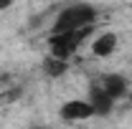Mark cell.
Segmentation results:
<instances>
[{"label":"cell","mask_w":132,"mask_h":129,"mask_svg":"<svg viewBox=\"0 0 132 129\" xmlns=\"http://www.w3.org/2000/svg\"><path fill=\"white\" fill-rule=\"evenodd\" d=\"M114 48H117V35H114V33H102L97 41L92 43V51H94V56H99V58L112 56Z\"/></svg>","instance_id":"cell-3"},{"label":"cell","mask_w":132,"mask_h":129,"mask_svg":"<svg viewBox=\"0 0 132 129\" xmlns=\"http://www.w3.org/2000/svg\"><path fill=\"white\" fill-rule=\"evenodd\" d=\"M102 89H104V91H107V94H109V96L117 101V99L125 94V89H127V81L122 79V76H114V73H112V76H104V81H102Z\"/></svg>","instance_id":"cell-4"},{"label":"cell","mask_w":132,"mask_h":129,"mask_svg":"<svg viewBox=\"0 0 132 129\" xmlns=\"http://www.w3.org/2000/svg\"><path fill=\"white\" fill-rule=\"evenodd\" d=\"M94 106H92V101H81V99H74V101H66L64 106H61V116H64L66 122H84V119H89V116H94Z\"/></svg>","instance_id":"cell-2"},{"label":"cell","mask_w":132,"mask_h":129,"mask_svg":"<svg viewBox=\"0 0 132 129\" xmlns=\"http://www.w3.org/2000/svg\"><path fill=\"white\" fill-rule=\"evenodd\" d=\"M94 18V10L86 8V5H76V8H66L64 13L56 20V33H66V31H79V28H86Z\"/></svg>","instance_id":"cell-1"},{"label":"cell","mask_w":132,"mask_h":129,"mask_svg":"<svg viewBox=\"0 0 132 129\" xmlns=\"http://www.w3.org/2000/svg\"><path fill=\"white\" fill-rule=\"evenodd\" d=\"M15 0H0V10H5V8H10Z\"/></svg>","instance_id":"cell-5"}]
</instances>
